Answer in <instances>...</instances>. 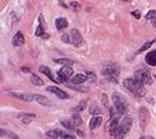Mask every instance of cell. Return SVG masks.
I'll return each mask as SVG.
<instances>
[{
    "label": "cell",
    "instance_id": "7a4b0ae2",
    "mask_svg": "<svg viewBox=\"0 0 156 139\" xmlns=\"http://www.w3.org/2000/svg\"><path fill=\"white\" fill-rule=\"evenodd\" d=\"M131 127H133V119L130 117H125L118 124V127H116V130L114 132L112 137L115 139H124L126 137V134L130 132Z\"/></svg>",
    "mask_w": 156,
    "mask_h": 139
},
{
    "label": "cell",
    "instance_id": "5b68a950",
    "mask_svg": "<svg viewBox=\"0 0 156 139\" xmlns=\"http://www.w3.org/2000/svg\"><path fill=\"white\" fill-rule=\"evenodd\" d=\"M112 105L115 108V110L119 113L120 115H124L126 110H127V103L126 100L119 94V93H114L112 94Z\"/></svg>",
    "mask_w": 156,
    "mask_h": 139
},
{
    "label": "cell",
    "instance_id": "ba28073f",
    "mask_svg": "<svg viewBox=\"0 0 156 139\" xmlns=\"http://www.w3.org/2000/svg\"><path fill=\"white\" fill-rule=\"evenodd\" d=\"M139 119H140V127H141V129L142 130L146 129L147 124L150 122V114H149V112H147L146 108H140L139 109Z\"/></svg>",
    "mask_w": 156,
    "mask_h": 139
},
{
    "label": "cell",
    "instance_id": "8992f818",
    "mask_svg": "<svg viewBox=\"0 0 156 139\" xmlns=\"http://www.w3.org/2000/svg\"><path fill=\"white\" fill-rule=\"evenodd\" d=\"M135 79L140 80L141 83H144V84H147V85L152 84L151 73H150V69H147V68H140V69H137L135 71Z\"/></svg>",
    "mask_w": 156,
    "mask_h": 139
},
{
    "label": "cell",
    "instance_id": "d4e9b609",
    "mask_svg": "<svg viewBox=\"0 0 156 139\" xmlns=\"http://www.w3.org/2000/svg\"><path fill=\"white\" fill-rule=\"evenodd\" d=\"M155 42H156V40H150V42H146L144 45H142V46H141V48L137 50V52H136V54H141L142 52H146L147 49H150V48L152 46V44H154Z\"/></svg>",
    "mask_w": 156,
    "mask_h": 139
},
{
    "label": "cell",
    "instance_id": "44dd1931",
    "mask_svg": "<svg viewBox=\"0 0 156 139\" xmlns=\"http://www.w3.org/2000/svg\"><path fill=\"white\" fill-rule=\"evenodd\" d=\"M89 112H90V114H91L93 117H96V115L101 114V108L96 103H93L91 105H90V108H89Z\"/></svg>",
    "mask_w": 156,
    "mask_h": 139
},
{
    "label": "cell",
    "instance_id": "8d00e7d4",
    "mask_svg": "<svg viewBox=\"0 0 156 139\" xmlns=\"http://www.w3.org/2000/svg\"><path fill=\"white\" fill-rule=\"evenodd\" d=\"M104 104H105V107H108V99H106V95H104Z\"/></svg>",
    "mask_w": 156,
    "mask_h": 139
},
{
    "label": "cell",
    "instance_id": "e575fe53",
    "mask_svg": "<svg viewBox=\"0 0 156 139\" xmlns=\"http://www.w3.org/2000/svg\"><path fill=\"white\" fill-rule=\"evenodd\" d=\"M21 71H24V73H30V69H29L28 67H23V68H21Z\"/></svg>",
    "mask_w": 156,
    "mask_h": 139
},
{
    "label": "cell",
    "instance_id": "83f0119b",
    "mask_svg": "<svg viewBox=\"0 0 156 139\" xmlns=\"http://www.w3.org/2000/svg\"><path fill=\"white\" fill-rule=\"evenodd\" d=\"M85 108H86V100H81V102L74 108V112H75V113H80V112H83Z\"/></svg>",
    "mask_w": 156,
    "mask_h": 139
},
{
    "label": "cell",
    "instance_id": "f35d334b",
    "mask_svg": "<svg viewBox=\"0 0 156 139\" xmlns=\"http://www.w3.org/2000/svg\"><path fill=\"white\" fill-rule=\"evenodd\" d=\"M152 25H155V27H156V20H154V21H152Z\"/></svg>",
    "mask_w": 156,
    "mask_h": 139
},
{
    "label": "cell",
    "instance_id": "74e56055",
    "mask_svg": "<svg viewBox=\"0 0 156 139\" xmlns=\"http://www.w3.org/2000/svg\"><path fill=\"white\" fill-rule=\"evenodd\" d=\"M59 4H60V5H61V6H64V8H68V6H66V4H65V3H64V2H60V3H59Z\"/></svg>",
    "mask_w": 156,
    "mask_h": 139
},
{
    "label": "cell",
    "instance_id": "ac0fdd59",
    "mask_svg": "<svg viewBox=\"0 0 156 139\" xmlns=\"http://www.w3.org/2000/svg\"><path fill=\"white\" fill-rule=\"evenodd\" d=\"M101 122H102V118H101L100 115L93 117L91 119H90V123H89V128H90V129H91V130L96 129L98 127H100V124H101Z\"/></svg>",
    "mask_w": 156,
    "mask_h": 139
},
{
    "label": "cell",
    "instance_id": "603a6c76",
    "mask_svg": "<svg viewBox=\"0 0 156 139\" xmlns=\"http://www.w3.org/2000/svg\"><path fill=\"white\" fill-rule=\"evenodd\" d=\"M0 135L2 137H6V138H10V139H19V137L15 134V133H12V132H9L6 129H0Z\"/></svg>",
    "mask_w": 156,
    "mask_h": 139
},
{
    "label": "cell",
    "instance_id": "d6986e66",
    "mask_svg": "<svg viewBox=\"0 0 156 139\" xmlns=\"http://www.w3.org/2000/svg\"><path fill=\"white\" fill-rule=\"evenodd\" d=\"M60 123L62 124V127L68 130H77L76 129V125L74 124V122L71 119H61Z\"/></svg>",
    "mask_w": 156,
    "mask_h": 139
},
{
    "label": "cell",
    "instance_id": "f1b7e54d",
    "mask_svg": "<svg viewBox=\"0 0 156 139\" xmlns=\"http://www.w3.org/2000/svg\"><path fill=\"white\" fill-rule=\"evenodd\" d=\"M147 20H150V21H154V20H156V9H152V10H150L147 14H146V16H145Z\"/></svg>",
    "mask_w": 156,
    "mask_h": 139
},
{
    "label": "cell",
    "instance_id": "484cf974",
    "mask_svg": "<svg viewBox=\"0 0 156 139\" xmlns=\"http://www.w3.org/2000/svg\"><path fill=\"white\" fill-rule=\"evenodd\" d=\"M30 82L34 84V85H44V80L43 79H40L37 77L36 74H31V77H30Z\"/></svg>",
    "mask_w": 156,
    "mask_h": 139
},
{
    "label": "cell",
    "instance_id": "d590c367",
    "mask_svg": "<svg viewBox=\"0 0 156 139\" xmlns=\"http://www.w3.org/2000/svg\"><path fill=\"white\" fill-rule=\"evenodd\" d=\"M140 139H154L152 137H149V135H142Z\"/></svg>",
    "mask_w": 156,
    "mask_h": 139
},
{
    "label": "cell",
    "instance_id": "2e32d148",
    "mask_svg": "<svg viewBox=\"0 0 156 139\" xmlns=\"http://www.w3.org/2000/svg\"><path fill=\"white\" fill-rule=\"evenodd\" d=\"M12 45L14 46H21L24 43H25V39H24V35H23V33L21 31H18L15 35H14V38H12Z\"/></svg>",
    "mask_w": 156,
    "mask_h": 139
},
{
    "label": "cell",
    "instance_id": "7c38bea8",
    "mask_svg": "<svg viewBox=\"0 0 156 139\" xmlns=\"http://www.w3.org/2000/svg\"><path fill=\"white\" fill-rule=\"evenodd\" d=\"M35 117H36V115L33 114V113H19V114H18V119L21 120V122L25 123V124H29L30 122H33V119H34Z\"/></svg>",
    "mask_w": 156,
    "mask_h": 139
},
{
    "label": "cell",
    "instance_id": "4fadbf2b",
    "mask_svg": "<svg viewBox=\"0 0 156 139\" xmlns=\"http://www.w3.org/2000/svg\"><path fill=\"white\" fill-rule=\"evenodd\" d=\"M145 61L151 67H156V49L150 50L145 57Z\"/></svg>",
    "mask_w": 156,
    "mask_h": 139
},
{
    "label": "cell",
    "instance_id": "30bf717a",
    "mask_svg": "<svg viewBox=\"0 0 156 139\" xmlns=\"http://www.w3.org/2000/svg\"><path fill=\"white\" fill-rule=\"evenodd\" d=\"M46 90L49 93H53V94L58 95L60 99H69V94L66 92H64L62 89H60V88H58V86H48Z\"/></svg>",
    "mask_w": 156,
    "mask_h": 139
},
{
    "label": "cell",
    "instance_id": "4dcf8cb0",
    "mask_svg": "<svg viewBox=\"0 0 156 139\" xmlns=\"http://www.w3.org/2000/svg\"><path fill=\"white\" fill-rule=\"evenodd\" d=\"M60 138H61V139H75V137H74L73 134H69V133H66V132H62V130H61Z\"/></svg>",
    "mask_w": 156,
    "mask_h": 139
},
{
    "label": "cell",
    "instance_id": "3957f363",
    "mask_svg": "<svg viewBox=\"0 0 156 139\" xmlns=\"http://www.w3.org/2000/svg\"><path fill=\"white\" fill-rule=\"evenodd\" d=\"M101 74L108 80L118 83V78H119V74H120V68L116 64H105L101 69Z\"/></svg>",
    "mask_w": 156,
    "mask_h": 139
},
{
    "label": "cell",
    "instance_id": "d6a6232c",
    "mask_svg": "<svg viewBox=\"0 0 156 139\" xmlns=\"http://www.w3.org/2000/svg\"><path fill=\"white\" fill-rule=\"evenodd\" d=\"M61 40H62L64 43H71V42H70V36H69L68 34H62V35H61Z\"/></svg>",
    "mask_w": 156,
    "mask_h": 139
},
{
    "label": "cell",
    "instance_id": "9a60e30c",
    "mask_svg": "<svg viewBox=\"0 0 156 139\" xmlns=\"http://www.w3.org/2000/svg\"><path fill=\"white\" fill-rule=\"evenodd\" d=\"M39 70H40L43 74H45L51 82H56V83H59V80L54 78V74H53V71H51V69H50L49 67H46V65H40Z\"/></svg>",
    "mask_w": 156,
    "mask_h": 139
},
{
    "label": "cell",
    "instance_id": "836d02e7",
    "mask_svg": "<svg viewBox=\"0 0 156 139\" xmlns=\"http://www.w3.org/2000/svg\"><path fill=\"white\" fill-rule=\"evenodd\" d=\"M131 15L135 18V19H140L141 18V14H140V10H135V11H131Z\"/></svg>",
    "mask_w": 156,
    "mask_h": 139
},
{
    "label": "cell",
    "instance_id": "8fae6325",
    "mask_svg": "<svg viewBox=\"0 0 156 139\" xmlns=\"http://www.w3.org/2000/svg\"><path fill=\"white\" fill-rule=\"evenodd\" d=\"M10 95H12L16 99H20V100H24V102H31L34 100L33 95L31 94H28V93H18V92H10L9 93Z\"/></svg>",
    "mask_w": 156,
    "mask_h": 139
},
{
    "label": "cell",
    "instance_id": "1f68e13d",
    "mask_svg": "<svg viewBox=\"0 0 156 139\" xmlns=\"http://www.w3.org/2000/svg\"><path fill=\"white\" fill-rule=\"evenodd\" d=\"M86 75H87V79L93 80V82H95V80H96V75H95L94 73H91V71H86Z\"/></svg>",
    "mask_w": 156,
    "mask_h": 139
},
{
    "label": "cell",
    "instance_id": "cb8c5ba5",
    "mask_svg": "<svg viewBox=\"0 0 156 139\" xmlns=\"http://www.w3.org/2000/svg\"><path fill=\"white\" fill-rule=\"evenodd\" d=\"M55 63L61 64L62 67H73L74 65V61L71 59H55Z\"/></svg>",
    "mask_w": 156,
    "mask_h": 139
},
{
    "label": "cell",
    "instance_id": "ffe728a7",
    "mask_svg": "<svg viewBox=\"0 0 156 139\" xmlns=\"http://www.w3.org/2000/svg\"><path fill=\"white\" fill-rule=\"evenodd\" d=\"M68 25H69V23H68L66 18H58L55 20V27L58 30H62L65 28H68Z\"/></svg>",
    "mask_w": 156,
    "mask_h": 139
},
{
    "label": "cell",
    "instance_id": "f546056e",
    "mask_svg": "<svg viewBox=\"0 0 156 139\" xmlns=\"http://www.w3.org/2000/svg\"><path fill=\"white\" fill-rule=\"evenodd\" d=\"M70 8L74 11H79L81 9V5H80V3H77V2H70Z\"/></svg>",
    "mask_w": 156,
    "mask_h": 139
},
{
    "label": "cell",
    "instance_id": "6da1fadb",
    "mask_svg": "<svg viewBox=\"0 0 156 139\" xmlns=\"http://www.w3.org/2000/svg\"><path fill=\"white\" fill-rule=\"evenodd\" d=\"M122 85L126 88V89L133 93L135 97H139V98H142L146 95V89H145V84L141 83L140 80L135 79V78H126L124 82H122Z\"/></svg>",
    "mask_w": 156,
    "mask_h": 139
},
{
    "label": "cell",
    "instance_id": "9c48e42d",
    "mask_svg": "<svg viewBox=\"0 0 156 139\" xmlns=\"http://www.w3.org/2000/svg\"><path fill=\"white\" fill-rule=\"evenodd\" d=\"M70 42L75 46H80L81 45V43H83V35L80 34V31L77 29H73L70 31Z\"/></svg>",
    "mask_w": 156,
    "mask_h": 139
},
{
    "label": "cell",
    "instance_id": "277c9868",
    "mask_svg": "<svg viewBox=\"0 0 156 139\" xmlns=\"http://www.w3.org/2000/svg\"><path fill=\"white\" fill-rule=\"evenodd\" d=\"M109 112H110V118H109V120L106 122V130H108V132L110 133V135L112 137L114 132L116 130V127H118V124L120 123V117H121V115L115 110L114 107H111V108L109 109Z\"/></svg>",
    "mask_w": 156,
    "mask_h": 139
},
{
    "label": "cell",
    "instance_id": "e0dca14e",
    "mask_svg": "<svg viewBox=\"0 0 156 139\" xmlns=\"http://www.w3.org/2000/svg\"><path fill=\"white\" fill-rule=\"evenodd\" d=\"M33 98L35 102H37L39 104H41V105H50L51 102H50V99H48L44 95H40V94H33Z\"/></svg>",
    "mask_w": 156,
    "mask_h": 139
},
{
    "label": "cell",
    "instance_id": "5bb4252c",
    "mask_svg": "<svg viewBox=\"0 0 156 139\" xmlns=\"http://www.w3.org/2000/svg\"><path fill=\"white\" fill-rule=\"evenodd\" d=\"M70 80H71V83L74 85H79V84H83V83H85L87 80V75L86 74H76Z\"/></svg>",
    "mask_w": 156,
    "mask_h": 139
},
{
    "label": "cell",
    "instance_id": "7402d4cb",
    "mask_svg": "<svg viewBox=\"0 0 156 139\" xmlns=\"http://www.w3.org/2000/svg\"><path fill=\"white\" fill-rule=\"evenodd\" d=\"M60 134H61V130H58V129H51V130H48L45 135H46L49 139H58V138L60 137Z\"/></svg>",
    "mask_w": 156,
    "mask_h": 139
},
{
    "label": "cell",
    "instance_id": "52a82bcc",
    "mask_svg": "<svg viewBox=\"0 0 156 139\" xmlns=\"http://www.w3.org/2000/svg\"><path fill=\"white\" fill-rule=\"evenodd\" d=\"M74 69L73 67H62L59 71H58V77L60 79V83H65L68 79H71L74 77Z\"/></svg>",
    "mask_w": 156,
    "mask_h": 139
},
{
    "label": "cell",
    "instance_id": "ab89813d",
    "mask_svg": "<svg viewBox=\"0 0 156 139\" xmlns=\"http://www.w3.org/2000/svg\"><path fill=\"white\" fill-rule=\"evenodd\" d=\"M154 78H155V79H156V74H155V75H154Z\"/></svg>",
    "mask_w": 156,
    "mask_h": 139
},
{
    "label": "cell",
    "instance_id": "4316f807",
    "mask_svg": "<svg viewBox=\"0 0 156 139\" xmlns=\"http://www.w3.org/2000/svg\"><path fill=\"white\" fill-rule=\"evenodd\" d=\"M71 120L74 122V124L76 125V127H80V125L83 124V119H81L79 113H75V114L73 115V118H71Z\"/></svg>",
    "mask_w": 156,
    "mask_h": 139
}]
</instances>
